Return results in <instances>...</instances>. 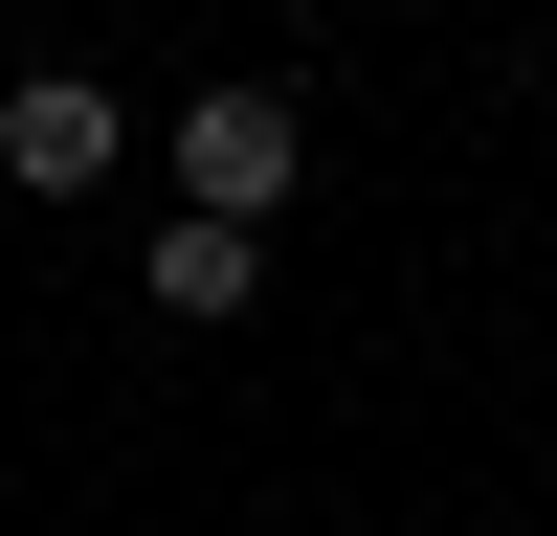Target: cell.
<instances>
[{
	"instance_id": "7a4b0ae2",
	"label": "cell",
	"mask_w": 557,
	"mask_h": 536,
	"mask_svg": "<svg viewBox=\"0 0 557 536\" xmlns=\"http://www.w3.org/2000/svg\"><path fill=\"white\" fill-rule=\"evenodd\" d=\"M112 157H134V112L89 68H23V89H0V179H23V202H89Z\"/></svg>"
},
{
	"instance_id": "3957f363",
	"label": "cell",
	"mask_w": 557,
	"mask_h": 536,
	"mask_svg": "<svg viewBox=\"0 0 557 536\" xmlns=\"http://www.w3.org/2000/svg\"><path fill=\"white\" fill-rule=\"evenodd\" d=\"M246 268H268V246H246V223H201V202H178V223H157V313H246Z\"/></svg>"
},
{
	"instance_id": "6da1fadb",
	"label": "cell",
	"mask_w": 557,
	"mask_h": 536,
	"mask_svg": "<svg viewBox=\"0 0 557 536\" xmlns=\"http://www.w3.org/2000/svg\"><path fill=\"white\" fill-rule=\"evenodd\" d=\"M290 179H312V112H290V89H201V112H178V202H201V223H268Z\"/></svg>"
}]
</instances>
